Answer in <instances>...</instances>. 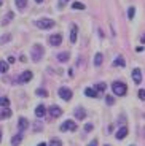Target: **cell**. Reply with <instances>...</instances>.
I'll return each mask as SVG.
<instances>
[{"instance_id":"cell-42","label":"cell","mask_w":145,"mask_h":146,"mask_svg":"<svg viewBox=\"0 0 145 146\" xmlns=\"http://www.w3.org/2000/svg\"><path fill=\"white\" fill-rule=\"evenodd\" d=\"M131 146H134V145H131Z\"/></svg>"},{"instance_id":"cell-1","label":"cell","mask_w":145,"mask_h":146,"mask_svg":"<svg viewBox=\"0 0 145 146\" xmlns=\"http://www.w3.org/2000/svg\"><path fill=\"white\" fill-rule=\"evenodd\" d=\"M112 91L115 95H118V97H124L128 92V86L124 83H121V81H115V83L112 84Z\"/></svg>"},{"instance_id":"cell-30","label":"cell","mask_w":145,"mask_h":146,"mask_svg":"<svg viewBox=\"0 0 145 146\" xmlns=\"http://www.w3.org/2000/svg\"><path fill=\"white\" fill-rule=\"evenodd\" d=\"M50 146H61V140L59 138H53L50 143Z\"/></svg>"},{"instance_id":"cell-9","label":"cell","mask_w":145,"mask_h":146,"mask_svg":"<svg viewBox=\"0 0 145 146\" xmlns=\"http://www.w3.org/2000/svg\"><path fill=\"white\" fill-rule=\"evenodd\" d=\"M62 114V110L59 108L58 105H54V106H50V116L51 117H59Z\"/></svg>"},{"instance_id":"cell-3","label":"cell","mask_w":145,"mask_h":146,"mask_svg":"<svg viewBox=\"0 0 145 146\" xmlns=\"http://www.w3.org/2000/svg\"><path fill=\"white\" fill-rule=\"evenodd\" d=\"M54 24H56V22L53 21V19H46V18H43V19H37V21H35V26L38 27V29H42V30L53 29V27H54Z\"/></svg>"},{"instance_id":"cell-27","label":"cell","mask_w":145,"mask_h":146,"mask_svg":"<svg viewBox=\"0 0 145 146\" xmlns=\"http://www.w3.org/2000/svg\"><path fill=\"white\" fill-rule=\"evenodd\" d=\"M35 94H37V95H40V97H48V92L45 91V89H37Z\"/></svg>"},{"instance_id":"cell-7","label":"cell","mask_w":145,"mask_h":146,"mask_svg":"<svg viewBox=\"0 0 145 146\" xmlns=\"http://www.w3.org/2000/svg\"><path fill=\"white\" fill-rule=\"evenodd\" d=\"M48 41H50L51 46H59V44L62 43V35L61 33H54V35H51L50 38H48Z\"/></svg>"},{"instance_id":"cell-17","label":"cell","mask_w":145,"mask_h":146,"mask_svg":"<svg viewBox=\"0 0 145 146\" xmlns=\"http://www.w3.org/2000/svg\"><path fill=\"white\" fill-rule=\"evenodd\" d=\"M102 60H104V56L101 54V52H97V54L94 56V60H93V64H94V67H99L102 64Z\"/></svg>"},{"instance_id":"cell-22","label":"cell","mask_w":145,"mask_h":146,"mask_svg":"<svg viewBox=\"0 0 145 146\" xmlns=\"http://www.w3.org/2000/svg\"><path fill=\"white\" fill-rule=\"evenodd\" d=\"M8 72V62L0 60V73H7Z\"/></svg>"},{"instance_id":"cell-13","label":"cell","mask_w":145,"mask_h":146,"mask_svg":"<svg viewBox=\"0 0 145 146\" xmlns=\"http://www.w3.org/2000/svg\"><path fill=\"white\" fill-rule=\"evenodd\" d=\"M126 135H128V127H120V129H118V132L115 133L116 140H123Z\"/></svg>"},{"instance_id":"cell-36","label":"cell","mask_w":145,"mask_h":146,"mask_svg":"<svg viewBox=\"0 0 145 146\" xmlns=\"http://www.w3.org/2000/svg\"><path fill=\"white\" fill-rule=\"evenodd\" d=\"M15 60H16L15 57H8V64H13V62H15Z\"/></svg>"},{"instance_id":"cell-10","label":"cell","mask_w":145,"mask_h":146,"mask_svg":"<svg viewBox=\"0 0 145 146\" xmlns=\"http://www.w3.org/2000/svg\"><path fill=\"white\" fill-rule=\"evenodd\" d=\"M27 127H29V121L26 119V117H19V122H18V130H19V132H24Z\"/></svg>"},{"instance_id":"cell-16","label":"cell","mask_w":145,"mask_h":146,"mask_svg":"<svg viewBox=\"0 0 145 146\" xmlns=\"http://www.w3.org/2000/svg\"><path fill=\"white\" fill-rule=\"evenodd\" d=\"M75 117L77 119H85L86 117V111L83 108H77L75 110Z\"/></svg>"},{"instance_id":"cell-24","label":"cell","mask_w":145,"mask_h":146,"mask_svg":"<svg viewBox=\"0 0 145 146\" xmlns=\"http://www.w3.org/2000/svg\"><path fill=\"white\" fill-rule=\"evenodd\" d=\"M21 140H22L21 135H15L13 138H11V145H13V146H18L19 143H21Z\"/></svg>"},{"instance_id":"cell-15","label":"cell","mask_w":145,"mask_h":146,"mask_svg":"<svg viewBox=\"0 0 145 146\" xmlns=\"http://www.w3.org/2000/svg\"><path fill=\"white\" fill-rule=\"evenodd\" d=\"M35 114H37V117H43L45 114H46V108H45L43 105H38L35 108Z\"/></svg>"},{"instance_id":"cell-40","label":"cell","mask_w":145,"mask_h":146,"mask_svg":"<svg viewBox=\"0 0 145 146\" xmlns=\"http://www.w3.org/2000/svg\"><path fill=\"white\" fill-rule=\"evenodd\" d=\"M0 140H2V133H0Z\"/></svg>"},{"instance_id":"cell-12","label":"cell","mask_w":145,"mask_h":146,"mask_svg":"<svg viewBox=\"0 0 145 146\" xmlns=\"http://www.w3.org/2000/svg\"><path fill=\"white\" fill-rule=\"evenodd\" d=\"M85 94H86V97H91V99H97L99 97V92L94 88H86L85 89Z\"/></svg>"},{"instance_id":"cell-41","label":"cell","mask_w":145,"mask_h":146,"mask_svg":"<svg viewBox=\"0 0 145 146\" xmlns=\"http://www.w3.org/2000/svg\"><path fill=\"white\" fill-rule=\"evenodd\" d=\"M0 7H2V2H0Z\"/></svg>"},{"instance_id":"cell-14","label":"cell","mask_w":145,"mask_h":146,"mask_svg":"<svg viewBox=\"0 0 145 146\" xmlns=\"http://www.w3.org/2000/svg\"><path fill=\"white\" fill-rule=\"evenodd\" d=\"M11 116V110L8 108V106H3L2 108V111H0V119H7V117Z\"/></svg>"},{"instance_id":"cell-2","label":"cell","mask_w":145,"mask_h":146,"mask_svg":"<svg viewBox=\"0 0 145 146\" xmlns=\"http://www.w3.org/2000/svg\"><path fill=\"white\" fill-rule=\"evenodd\" d=\"M43 54H45V49H43L42 44H34L32 49H30V57H32L34 62H38Z\"/></svg>"},{"instance_id":"cell-5","label":"cell","mask_w":145,"mask_h":146,"mask_svg":"<svg viewBox=\"0 0 145 146\" xmlns=\"http://www.w3.org/2000/svg\"><path fill=\"white\" fill-rule=\"evenodd\" d=\"M75 132L77 130V124H75V121L69 119V121H65L64 124L61 125V132Z\"/></svg>"},{"instance_id":"cell-11","label":"cell","mask_w":145,"mask_h":146,"mask_svg":"<svg viewBox=\"0 0 145 146\" xmlns=\"http://www.w3.org/2000/svg\"><path fill=\"white\" fill-rule=\"evenodd\" d=\"M77 33H78V26L72 24V27H70V43H75L77 41Z\"/></svg>"},{"instance_id":"cell-6","label":"cell","mask_w":145,"mask_h":146,"mask_svg":"<svg viewBox=\"0 0 145 146\" xmlns=\"http://www.w3.org/2000/svg\"><path fill=\"white\" fill-rule=\"evenodd\" d=\"M32 76H34V73L30 72V70H26V72H22L21 75H19V78H18V81L19 83H29L30 80H32Z\"/></svg>"},{"instance_id":"cell-26","label":"cell","mask_w":145,"mask_h":146,"mask_svg":"<svg viewBox=\"0 0 145 146\" xmlns=\"http://www.w3.org/2000/svg\"><path fill=\"white\" fill-rule=\"evenodd\" d=\"M10 105V100L7 97H0V106H8Z\"/></svg>"},{"instance_id":"cell-33","label":"cell","mask_w":145,"mask_h":146,"mask_svg":"<svg viewBox=\"0 0 145 146\" xmlns=\"http://www.w3.org/2000/svg\"><path fill=\"white\" fill-rule=\"evenodd\" d=\"M139 99L145 100V89H140V91H139Z\"/></svg>"},{"instance_id":"cell-8","label":"cell","mask_w":145,"mask_h":146,"mask_svg":"<svg viewBox=\"0 0 145 146\" xmlns=\"http://www.w3.org/2000/svg\"><path fill=\"white\" fill-rule=\"evenodd\" d=\"M132 81H134L136 84H140L142 83V72H140V68H134V70H132Z\"/></svg>"},{"instance_id":"cell-21","label":"cell","mask_w":145,"mask_h":146,"mask_svg":"<svg viewBox=\"0 0 145 146\" xmlns=\"http://www.w3.org/2000/svg\"><path fill=\"white\" fill-rule=\"evenodd\" d=\"M72 8H73V10H85V8H86V5L81 3V2H73Z\"/></svg>"},{"instance_id":"cell-34","label":"cell","mask_w":145,"mask_h":146,"mask_svg":"<svg viewBox=\"0 0 145 146\" xmlns=\"http://www.w3.org/2000/svg\"><path fill=\"white\" fill-rule=\"evenodd\" d=\"M85 130L91 132V130H93V124H86V125H85Z\"/></svg>"},{"instance_id":"cell-19","label":"cell","mask_w":145,"mask_h":146,"mask_svg":"<svg viewBox=\"0 0 145 146\" xmlns=\"http://www.w3.org/2000/svg\"><path fill=\"white\" fill-rule=\"evenodd\" d=\"M15 3H16V8H18V10H24L26 5H27V0H15Z\"/></svg>"},{"instance_id":"cell-31","label":"cell","mask_w":145,"mask_h":146,"mask_svg":"<svg viewBox=\"0 0 145 146\" xmlns=\"http://www.w3.org/2000/svg\"><path fill=\"white\" fill-rule=\"evenodd\" d=\"M10 40H11V35H3L2 38H0V43L5 44V41H10Z\"/></svg>"},{"instance_id":"cell-37","label":"cell","mask_w":145,"mask_h":146,"mask_svg":"<svg viewBox=\"0 0 145 146\" xmlns=\"http://www.w3.org/2000/svg\"><path fill=\"white\" fill-rule=\"evenodd\" d=\"M140 43H142V44H145V35H142V38H140Z\"/></svg>"},{"instance_id":"cell-25","label":"cell","mask_w":145,"mask_h":146,"mask_svg":"<svg viewBox=\"0 0 145 146\" xmlns=\"http://www.w3.org/2000/svg\"><path fill=\"white\" fill-rule=\"evenodd\" d=\"M13 16H15V13H13V11H10V13L7 15V18H5L3 21H2V24H3V26H5V24H8V22H10L11 19H13Z\"/></svg>"},{"instance_id":"cell-39","label":"cell","mask_w":145,"mask_h":146,"mask_svg":"<svg viewBox=\"0 0 145 146\" xmlns=\"http://www.w3.org/2000/svg\"><path fill=\"white\" fill-rule=\"evenodd\" d=\"M35 2H37V3H42V2H43V0H35Z\"/></svg>"},{"instance_id":"cell-29","label":"cell","mask_w":145,"mask_h":146,"mask_svg":"<svg viewBox=\"0 0 145 146\" xmlns=\"http://www.w3.org/2000/svg\"><path fill=\"white\" fill-rule=\"evenodd\" d=\"M105 103H107V105H113V103H115V99H113L112 95H107V97H105Z\"/></svg>"},{"instance_id":"cell-28","label":"cell","mask_w":145,"mask_h":146,"mask_svg":"<svg viewBox=\"0 0 145 146\" xmlns=\"http://www.w3.org/2000/svg\"><path fill=\"white\" fill-rule=\"evenodd\" d=\"M134 15H136V8H134V7H131L129 10H128V18L132 19V18H134Z\"/></svg>"},{"instance_id":"cell-20","label":"cell","mask_w":145,"mask_h":146,"mask_svg":"<svg viewBox=\"0 0 145 146\" xmlns=\"http://www.w3.org/2000/svg\"><path fill=\"white\" fill-rule=\"evenodd\" d=\"M69 52H61V54H58V59H59V62H67L69 60Z\"/></svg>"},{"instance_id":"cell-35","label":"cell","mask_w":145,"mask_h":146,"mask_svg":"<svg viewBox=\"0 0 145 146\" xmlns=\"http://www.w3.org/2000/svg\"><path fill=\"white\" fill-rule=\"evenodd\" d=\"M88 146H97V140H93V141H89V145Z\"/></svg>"},{"instance_id":"cell-32","label":"cell","mask_w":145,"mask_h":146,"mask_svg":"<svg viewBox=\"0 0 145 146\" xmlns=\"http://www.w3.org/2000/svg\"><path fill=\"white\" fill-rule=\"evenodd\" d=\"M69 2H70V0H59V8H64Z\"/></svg>"},{"instance_id":"cell-23","label":"cell","mask_w":145,"mask_h":146,"mask_svg":"<svg viewBox=\"0 0 145 146\" xmlns=\"http://www.w3.org/2000/svg\"><path fill=\"white\" fill-rule=\"evenodd\" d=\"M94 89L97 92H104L105 89H107V84H105V83H99V84H96V86H94Z\"/></svg>"},{"instance_id":"cell-4","label":"cell","mask_w":145,"mask_h":146,"mask_svg":"<svg viewBox=\"0 0 145 146\" xmlns=\"http://www.w3.org/2000/svg\"><path fill=\"white\" fill-rule=\"evenodd\" d=\"M59 97H61L62 100H65V102H69V100H72L73 94H72V91H70L69 88L62 86V88H59Z\"/></svg>"},{"instance_id":"cell-38","label":"cell","mask_w":145,"mask_h":146,"mask_svg":"<svg viewBox=\"0 0 145 146\" xmlns=\"http://www.w3.org/2000/svg\"><path fill=\"white\" fill-rule=\"evenodd\" d=\"M37 146H48V145H46V143H38Z\"/></svg>"},{"instance_id":"cell-18","label":"cell","mask_w":145,"mask_h":146,"mask_svg":"<svg viewBox=\"0 0 145 146\" xmlns=\"http://www.w3.org/2000/svg\"><path fill=\"white\" fill-rule=\"evenodd\" d=\"M113 65H115V67H124V65H126V62H124V59L121 57V56H118V57L113 60Z\"/></svg>"}]
</instances>
